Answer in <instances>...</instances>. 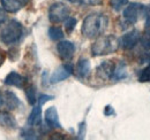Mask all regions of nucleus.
<instances>
[{"instance_id": "9", "label": "nucleus", "mask_w": 150, "mask_h": 140, "mask_svg": "<svg viewBox=\"0 0 150 140\" xmlns=\"http://www.w3.org/2000/svg\"><path fill=\"white\" fill-rule=\"evenodd\" d=\"M44 117H45V122H46L49 127H52V129H60L61 127V124L59 121V115H58L56 107L47 108Z\"/></svg>"}, {"instance_id": "16", "label": "nucleus", "mask_w": 150, "mask_h": 140, "mask_svg": "<svg viewBox=\"0 0 150 140\" xmlns=\"http://www.w3.org/2000/svg\"><path fill=\"white\" fill-rule=\"evenodd\" d=\"M0 125L5 126V127H9V129H14L16 127V121L14 120V117L12 115H9L7 111H0Z\"/></svg>"}, {"instance_id": "10", "label": "nucleus", "mask_w": 150, "mask_h": 140, "mask_svg": "<svg viewBox=\"0 0 150 140\" xmlns=\"http://www.w3.org/2000/svg\"><path fill=\"white\" fill-rule=\"evenodd\" d=\"M2 101H4V108H7L8 110H14L20 106L19 98L15 95V93L11 91L2 92Z\"/></svg>"}, {"instance_id": "12", "label": "nucleus", "mask_w": 150, "mask_h": 140, "mask_svg": "<svg viewBox=\"0 0 150 140\" xmlns=\"http://www.w3.org/2000/svg\"><path fill=\"white\" fill-rule=\"evenodd\" d=\"M115 68V64L112 61H104L98 68H97V75L103 79L112 78L113 71Z\"/></svg>"}, {"instance_id": "17", "label": "nucleus", "mask_w": 150, "mask_h": 140, "mask_svg": "<svg viewBox=\"0 0 150 140\" xmlns=\"http://www.w3.org/2000/svg\"><path fill=\"white\" fill-rule=\"evenodd\" d=\"M127 76V69H126V64L124 62H120L118 66H115L114 71H113L112 78L115 80H119V79H122V78H126Z\"/></svg>"}, {"instance_id": "21", "label": "nucleus", "mask_w": 150, "mask_h": 140, "mask_svg": "<svg viewBox=\"0 0 150 140\" xmlns=\"http://www.w3.org/2000/svg\"><path fill=\"white\" fill-rule=\"evenodd\" d=\"M128 4V0H111L110 1V6L112 7L113 10L119 12L122 9V7H125Z\"/></svg>"}, {"instance_id": "5", "label": "nucleus", "mask_w": 150, "mask_h": 140, "mask_svg": "<svg viewBox=\"0 0 150 140\" xmlns=\"http://www.w3.org/2000/svg\"><path fill=\"white\" fill-rule=\"evenodd\" d=\"M143 7L141 4H137V2H131L127 5V7L124 9V14L122 16L125 18V21L129 24H134L137 22L140 14L142 13L143 10Z\"/></svg>"}, {"instance_id": "15", "label": "nucleus", "mask_w": 150, "mask_h": 140, "mask_svg": "<svg viewBox=\"0 0 150 140\" xmlns=\"http://www.w3.org/2000/svg\"><path fill=\"white\" fill-rule=\"evenodd\" d=\"M42 106H35L29 115L28 124L30 126H38L42 123Z\"/></svg>"}, {"instance_id": "29", "label": "nucleus", "mask_w": 150, "mask_h": 140, "mask_svg": "<svg viewBox=\"0 0 150 140\" xmlns=\"http://www.w3.org/2000/svg\"><path fill=\"white\" fill-rule=\"evenodd\" d=\"M84 130H86V123H81L80 124V132H79V136L82 138L84 136Z\"/></svg>"}, {"instance_id": "11", "label": "nucleus", "mask_w": 150, "mask_h": 140, "mask_svg": "<svg viewBox=\"0 0 150 140\" xmlns=\"http://www.w3.org/2000/svg\"><path fill=\"white\" fill-rule=\"evenodd\" d=\"M28 4V0H1L2 8L8 13H16Z\"/></svg>"}, {"instance_id": "1", "label": "nucleus", "mask_w": 150, "mask_h": 140, "mask_svg": "<svg viewBox=\"0 0 150 140\" xmlns=\"http://www.w3.org/2000/svg\"><path fill=\"white\" fill-rule=\"evenodd\" d=\"M106 25H108V18L105 15L94 13L84 18L81 31L86 38L93 39L102 35L103 31L106 29Z\"/></svg>"}, {"instance_id": "18", "label": "nucleus", "mask_w": 150, "mask_h": 140, "mask_svg": "<svg viewBox=\"0 0 150 140\" xmlns=\"http://www.w3.org/2000/svg\"><path fill=\"white\" fill-rule=\"evenodd\" d=\"M49 37L52 39V40H60L64 38V32L60 28L58 27H51L49 29Z\"/></svg>"}, {"instance_id": "2", "label": "nucleus", "mask_w": 150, "mask_h": 140, "mask_svg": "<svg viewBox=\"0 0 150 140\" xmlns=\"http://www.w3.org/2000/svg\"><path fill=\"white\" fill-rule=\"evenodd\" d=\"M119 47V40L114 36H100L95 40L91 46V53L94 56H102L114 53Z\"/></svg>"}, {"instance_id": "28", "label": "nucleus", "mask_w": 150, "mask_h": 140, "mask_svg": "<svg viewBox=\"0 0 150 140\" xmlns=\"http://www.w3.org/2000/svg\"><path fill=\"white\" fill-rule=\"evenodd\" d=\"M104 115L105 116H111V115H114V110L111 106H106L105 109H104Z\"/></svg>"}, {"instance_id": "31", "label": "nucleus", "mask_w": 150, "mask_h": 140, "mask_svg": "<svg viewBox=\"0 0 150 140\" xmlns=\"http://www.w3.org/2000/svg\"><path fill=\"white\" fill-rule=\"evenodd\" d=\"M87 4H90V5H97L100 2V0H84Z\"/></svg>"}, {"instance_id": "6", "label": "nucleus", "mask_w": 150, "mask_h": 140, "mask_svg": "<svg viewBox=\"0 0 150 140\" xmlns=\"http://www.w3.org/2000/svg\"><path fill=\"white\" fill-rule=\"evenodd\" d=\"M140 32L137 30H132L129 32L125 34L120 38L119 40V45L124 48V50H132L135 47V45L139 43L140 40Z\"/></svg>"}, {"instance_id": "25", "label": "nucleus", "mask_w": 150, "mask_h": 140, "mask_svg": "<svg viewBox=\"0 0 150 140\" xmlns=\"http://www.w3.org/2000/svg\"><path fill=\"white\" fill-rule=\"evenodd\" d=\"M52 99H53V97H52V95L40 94V95H39V98H38V104H39V106H43L45 102H47V101H50V100H52Z\"/></svg>"}, {"instance_id": "26", "label": "nucleus", "mask_w": 150, "mask_h": 140, "mask_svg": "<svg viewBox=\"0 0 150 140\" xmlns=\"http://www.w3.org/2000/svg\"><path fill=\"white\" fill-rule=\"evenodd\" d=\"M143 12L146 14V28H150V6L143 7Z\"/></svg>"}, {"instance_id": "27", "label": "nucleus", "mask_w": 150, "mask_h": 140, "mask_svg": "<svg viewBox=\"0 0 150 140\" xmlns=\"http://www.w3.org/2000/svg\"><path fill=\"white\" fill-rule=\"evenodd\" d=\"M7 21V13L4 8H0V24L5 23Z\"/></svg>"}, {"instance_id": "7", "label": "nucleus", "mask_w": 150, "mask_h": 140, "mask_svg": "<svg viewBox=\"0 0 150 140\" xmlns=\"http://www.w3.org/2000/svg\"><path fill=\"white\" fill-rule=\"evenodd\" d=\"M57 51L59 53V56L65 60V61H68L73 57L75 53V45L72 41H68V40H62L60 43H58L57 45Z\"/></svg>"}, {"instance_id": "3", "label": "nucleus", "mask_w": 150, "mask_h": 140, "mask_svg": "<svg viewBox=\"0 0 150 140\" xmlns=\"http://www.w3.org/2000/svg\"><path fill=\"white\" fill-rule=\"evenodd\" d=\"M23 36V27L16 20H12L7 22L1 31H0V39L6 45H14L19 41Z\"/></svg>"}, {"instance_id": "14", "label": "nucleus", "mask_w": 150, "mask_h": 140, "mask_svg": "<svg viewBox=\"0 0 150 140\" xmlns=\"http://www.w3.org/2000/svg\"><path fill=\"white\" fill-rule=\"evenodd\" d=\"M90 72V62L87 59H80L76 64V74L80 78H86Z\"/></svg>"}, {"instance_id": "33", "label": "nucleus", "mask_w": 150, "mask_h": 140, "mask_svg": "<svg viewBox=\"0 0 150 140\" xmlns=\"http://www.w3.org/2000/svg\"><path fill=\"white\" fill-rule=\"evenodd\" d=\"M68 1H71V2H76L77 0H68Z\"/></svg>"}, {"instance_id": "13", "label": "nucleus", "mask_w": 150, "mask_h": 140, "mask_svg": "<svg viewBox=\"0 0 150 140\" xmlns=\"http://www.w3.org/2000/svg\"><path fill=\"white\" fill-rule=\"evenodd\" d=\"M4 83H5L6 85H8V86L23 88V86H24L25 80H24V78H23L20 74L15 72V71H12V72H9V74L6 76V78H5V80H4Z\"/></svg>"}, {"instance_id": "24", "label": "nucleus", "mask_w": 150, "mask_h": 140, "mask_svg": "<svg viewBox=\"0 0 150 140\" xmlns=\"http://www.w3.org/2000/svg\"><path fill=\"white\" fill-rule=\"evenodd\" d=\"M21 137L22 138H27V139H36V132L29 127V129H24L22 132H21Z\"/></svg>"}, {"instance_id": "23", "label": "nucleus", "mask_w": 150, "mask_h": 140, "mask_svg": "<svg viewBox=\"0 0 150 140\" xmlns=\"http://www.w3.org/2000/svg\"><path fill=\"white\" fill-rule=\"evenodd\" d=\"M77 21L75 18H68L66 20V23H65V29L68 34H71L73 30L75 29V25H76Z\"/></svg>"}, {"instance_id": "32", "label": "nucleus", "mask_w": 150, "mask_h": 140, "mask_svg": "<svg viewBox=\"0 0 150 140\" xmlns=\"http://www.w3.org/2000/svg\"><path fill=\"white\" fill-rule=\"evenodd\" d=\"M0 109H4V101H2V92H0Z\"/></svg>"}, {"instance_id": "8", "label": "nucleus", "mask_w": 150, "mask_h": 140, "mask_svg": "<svg viewBox=\"0 0 150 140\" xmlns=\"http://www.w3.org/2000/svg\"><path fill=\"white\" fill-rule=\"evenodd\" d=\"M73 74V67L71 64H64L60 66L58 69L52 74L51 78H50V83L51 84H57L66 78H68L71 75Z\"/></svg>"}, {"instance_id": "22", "label": "nucleus", "mask_w": 150, "mask_h": 140, "mask_svg": "<svg viewBox=\"0 0 150 140\" xmlns=\"http://www.w3.org/2000/svg\"><path fill=\"white\" fill-rule=\"evenodd\" d=\"M139 80L141 83H146V82L148 83V82H150V64L141 71L140 76H139Z\"/></svg>"}, {"instance_id": "30", "label": "nucleus", "mask_w": 150, "mask_h": 140, "mask_svg": "<svg viewBox=\"0 0 150 140\" xmlns=\"http://www.w3.org/2000/svg\"><path fill=\"white\" fill-rule=\"evenodd\" d=\"M4 62H5V53L0 50V67L4 64Z\"/></svg>"}, {"instance_id": "20", "label": "nucleus", "mask_w": 150, "mask_h": 140, "mask_svg": "<svg viewBox=\"0 0 150 140\" xmlns=\"http://www.w3.org/2000/svg\"><path fill=\"white\" fill-rule=\"evenodd\" d=\"M140 40H141V44H142L143 48L150 50V28H147L144 30V34L140 38Z\"/></svg>"}, {"instance_id": "4", "label": "nucleus", "mask_w": 150, "mask_h": 140, "mask_svg": "<svg viewBox=\"0 0 150 140\" xmlns=\"http://www.w3.org/2000/svg\"><path fill=\"white\" fill-rule=\"evenodd\" d=\"M69 18V8L62 2H53L49 8V20L54 23H61Z\"/></svg>"}, {"instance_id": "19", "label": "nucleus", "mask_w": 150, "mask_h": 140, "mask_svg": "<svg viewBox=\"0 0 150 140\" xmlns=\"http://www.w3.org/2000/svg\"><path fill=\"white\" fill-rule=\"evenodd\" d=\"M25 95H27V99L29 101L30 105H35V102L37 101L36 99V88L33 85H29L28 88H25Z\"/></svg>"}]
</instances>
